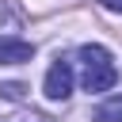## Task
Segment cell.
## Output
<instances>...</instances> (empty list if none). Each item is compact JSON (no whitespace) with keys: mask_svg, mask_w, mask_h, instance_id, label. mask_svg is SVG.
<instances>
[{"mask_svg":"<svg viewBox=\"0 0 122 122\" xmlns=\"http://www.w3.org/2000/svg\"><path fill=\"white\" fill-rule=\"evenodd\" d=\"M46 95L50 99H69L72 95V69H69V61H53L50 65V72H46Z\"/></svg>","mask_w":122,"mask_h":122,"instance_id":"6da1fadb","label":"cell"},{"mask_svg":"<svg viewBox=\"0 0 122 122\" xmlns=\"http://www.w3.org/2000/svg\"><path fill=\"white\" fill-rule=\"evenodd\" d=\"M34 57V46L23 38H0V65H27Z\"/></svg>","mask_w":122,"mask_h":122,"instance_id":"7a4b0ae2","label":"cell"},{"mask_svg":"<svg viewBox=\"0 0 122 122\" xmlns=\"http://www.w3.org/2000/svg\"><path fill=\"white\" fill-rule=\"evenodd\" d=\"M114 80H118V69L114 65L84 69V92H107V88H114Z\"/></svg>","mask_w":122,"mask_h":122,"instance_id":"3957f363","label":"cell"},{"mask_svg":"<svg viewBox=\"0 0 122 122\" xmlns=\"http://www.w3.org/2000/svg\"><path fill=\"white\" fill-rule=\"evenodd\" d=\"M80 61H84V69H99V65H111V50L107 46H80Z\"/></svg>","mask_w":122,"mask_h":122,"instance_id":"277c9868","label":"cell"},{"mask_svg":"<svg viewBox=\"0 0 122 122\" xmlns=\"http://www.w3.org/2000/svg\"><path fill=\"white\" fill-rule=\"evenodd\" d=\"M95 122H122V95H111L95 107Z\"/></svg>","mask_w":122,"mask_h":122,"instance_id":"5b68a950","label":"cell"},{"mask_svg":"<svg viewBox=\"0 0 122 122\" xmlns=\"http://www.w3.org/2000/svg\"><path fill=\"white\" fill-rule=\"evenodd\" d=\"M23 95H27V88H23V84H15V80L0 84V99H11V103H15V99H23Z\"/></svg>","mask_w":122,"mask_h":122,"instance_id":"8992f818","label":"cell"},{"mask_svg":"<svg viewBox=\"0 0 122 122\" xmlns=\"http://www.w3.org/2000/svg\"><path fill=\"white\" fill-rule=\"evenodd\" d=\"M103 8H111V11H122V0H99Z\"/></svg>","mask_w":122,"mask_h":122,"instance_id":"52a82bcc","label":"cell"}]
</instances>
